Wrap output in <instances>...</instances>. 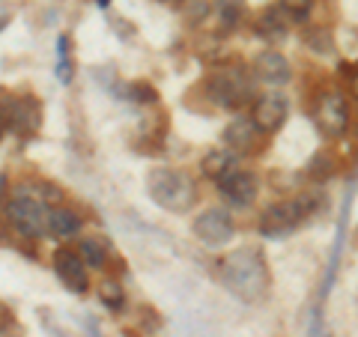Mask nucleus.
Instances as JSON below:
<instances>
[{
    "label": "nucleus",
    "mask_w": 358,
    "mask_h": 337,
    "mask_svg": "<svg viewBox=\"0 0 358 337\" xmlns=\"http://www.w3.org/2000/svg\"><path fill=\"white\" fill-rule=\"evenodd\" d=\"M221 278L227 289L242 301H263L272 287L268 266L260 248H236L221 260Z\"/></svg>",
    "instance_id": "1"
},
{
    "label": "nucleus",
    "mask_w": 358,
    "mask_h": 337,
    "mask_svg": "<svg viewBox=\"0 0 358 337\" xmlns=\"http://www.w3.org/2000/svg\"><path fill=\"white\" fill-rule=\"evenodd\" d=\"M150 197L167 212H192L197 203V182L176 167H155L147 176Z\"/></svg>",
    "instance_id": "2"
},
{
    "label": "nucleus",
    "mask_w": 358,
    "mask_h": 337,
    "mask_svg": "<svg viewBox=\"0 0 358 337\" xmlns=\"http://www.w3.org/2000/svg\"><path fill=\"white\" fill-rule=\"evenodd\" d=\"M6 221L15 233H21L24 239H36L45 233V224H48V209L36 194H27L24 188L15 191L6 203Z\"/></svg>",
    "instance_id": "3"
},
{
    "label": "nucleus",
    "mask_w": 358,
    "mask_h": 337,
    "mask_svg": "<svg viewBox=\"0 0 358 337\" xmlns=\"http://www.w3.org/2000/svg\"><path fill=\"white\" fill-rule=\"evenodd\" d=\"M313 206H317V200L310 197H296V200H281V203L268 206L260 218V233L268 236V239H275V236H287L293 233L301 221H305Z\"/></svg>",
    "instance_id": "4"
},
{
    "label": "nucleus",
    "mask_w": 358,
    "mask_h": 337,
    "mask_svg": "<svg viewBox=\"0 0 358 337\" xmlns=\"http://www.w3.org/2000/svg\"><path fill=\"white\" fill-rule=\"evenodd\" d=\"M251 81L242 69H221L215 75H209L206 81V96L212 105L218 108H242L245 102H251Z\"/></svg>",
    "instance_id": "5"
},
{
    "label": "nucleus",
    "mask_w": 358,
    "mask_h": 337,
    "mask_svg": "<svg viewBox=\"0 0 358 337\" xmlns=\"http://www.w3.org/2000/svg\"><path fill=\"white\" fill-rule=\"evenodd\" d=\"M42 122V108L36 99L21 96V99H9L3 105V114H0V129L15 131L18 138H30V134L39 131Z\"/></svg>",
    "instance_id": "6"
},
{
    "label": "nucleus",
    "mask_w": 358,
    "mask_h": 337,
    "mask_svg": "<svg viewBox=\"0 0 358 337\" xmlns=\"http://www.w3.org/2000/svg\"><path fill=\"white\" fill-rule=\"evenodd\" d=\"M317 122L320 129L329 134V138H343L346 126H350V108H346V99L338 89H329L326 96H320L317 102Z\"/></svg>",
    "instance_id": "7"
},
{
    "label": "nucleus",
    "mask_w": 358,
    "mask_h": 337,
    "mask_svg": "<svg viewBox=\"0 0 358 337\" xmlns=\"http://www.w3.org/2000/svg\"><path fill=\"white\" fill-rule=\"evenodd\" d=\"M233 218L227 209H206L200 218H194V236L209 248H218V245H227L233 239Z\"/></svg>",
    "instance_id": "8"
},
{
    "label": "nucleus",
    "mask_w": 358,
    "mask_h": 337,
    "mask_svg": "<svg viewBox=\"0 0 358 337\" xmlns=\"http://www.w3.org/2000/svg\"><path fill=\"white\" fill-rule=\"evenodd\" d=\"M54 272H57L60 284L69 289V293L81 296L87 293L90 287V275H87V266L81 260V254L72 251V248H57L54 251Z\"/></svg>",
    "instance_id": "9"
},
{
    "label": "nucleus",
    "mask_w": 358,
    "mask_h": 337,
    "mask_svg": "<svg viewBox=\"0 0 358 337\" xmlns=\"http://www.w3.org/2000/svg\"><path fill=\"white\" fill-rule=\"evenodd\" d=\"M287 114H289V105L281 93H268V96H260L251 108V122L257 131L263 134H272L278 131L287 122Z\"/></svg>",
    "instance_id": "10"
},
{
    "label": "nucleus",
    "mask_w": 358,
    "mask_h": 337,
    "mask_svg": "<svg viewBox=\"0 0 358 337\" xmlns=\"http://www.w3.org/2000/svg\"><path fill=\"white\" fill-rule=\"evenodd\" d=\"M218 191L230 206H251L257 197V176L248 171H227L218 179Z\"/></svg>",
    "instance_id": "11"
},
{
    "label": "nucleus",
    "mask_w": 358,
    "mask_h": 337,
    "mask_svg": "<svg viewBox=\"0 0 358 337\" xmlns=\"http://www.w3.org/2000/svg\"><path fill=\"white\" fill-rule=\"evenodd\" d=\"M254 75L260 78V81L266 84H287L289 78H293V69H289V63L281 51H263V54H257V60H254Z\"/></svg>",
    "instance_id": "12"
},
{
    "label": "nucleus",
    "mask_w": 358,
    "mask_h": 337,
    "mask_svg": "<svg viewBox=\"0 0 358 337\" xmlns=\"http://www.w3.org/2000/svg\"><path fill=\"white\" fill-rule=\"evenodd\" d=\"M257 141H260V131L254 129L251 120H233L227 129H224V143L230 147V152H251L257 147Z\"/></svg>",
    "instance_id": "13"
},
{
    "label": "nucleus",
    "mask_w": 358,
    "mask_h": 337,
    "mask_svg": "<svg viewBox=\"0 0 358 337\" xmlns=\"http://www.w3.org/2000/svg\"><path fill=\"white\" fill-rule=\"evenodd\" d=\"M81 227H84V218L78 215V212L60 209V206L48 209V224H45V233H51L54 239H69V236L81 233Z\"/></svg>",
    "instance_id": "14"
},
{
    "label": "nucleus",
    "mask_w": 358,
    "mask_h": 337,
    "mask_svg": "<svg viewBox=\"0 0 358 337\" xmlns=\"http://www.w3.org/2000/svg\"><path fill=\"white\" fill-rule=\"evenodd\" d=\"M254 27H257V33H260V36H263L266 42H281V39L287 36V33H289L287 18L281 15V9H275V6L263 9V13L257 15Z\"/></svg>",
    "instance_id": "15"
},
{
    "label": "nucleus",
    "mask_w": 358,
    "mask_h": 337,
    "mask_svg": "<svg viewBox=\"0 0 358 337\" xmlns=\"http://www.w3.org/2000/svg\"><path fill=\"white\" fill-rule=\"evenodd\" d=\"M78 254H81L84 266H90V268H105V263H108V245L102 239H96V236H84V239L78 242Z\"/></svg>",
    "instance_id": "16"
},
{
    "label": "nucleus",
    "mask_w": 358,
    "mask_h": 337,
    "mask_svg": "<svg viewBox=\"0 0 358 337\" xmlns=\"http://www.w3.org/2000/svg\"><path fill=\"white\" fill-rule=\"evenodd\" d=\"M200 171H203L209 179H221L227 171H233V152L227 150H212L203 162H200Z\"/></svg>",
    "instance_id": "17"
},
{
    "label": "nucleus",
    "mask_w": 358,
    "mask_h": 337,
    "mask_svg": "<svg viewBox=\"0 0 358 337\" xmlns=\"http://www.w3.org/2000/svg\"><path fill=\"white\" fill-rule=\"evenodd\" d=\"M215 9H218L221 27L233 30L242 21V15H245V0H215Z\"/></svg>",
    "instance_id": "18"
},
{
    "label": "nucleus",
    "mask_w": 358,
    "mask_h": 337,
    "mask_svg": "<svg viewBox=\"0 0 358 337\" xmlns=\"http://www.w3.org/2000/svg\"><path fill=\"white\" fill-rule=\"evenodd\" d=\"M72 75H75V66H72V51H69V36L57 39V78L60 84H72Z\"/></svg>",
    "instance_id": "19"
},
{
    "label": "nucleus",
    "mask_w": 358,
    "mask_h": 337,
    "mask_svg": "<svg viewBox=\"0 0 358 337\" xmlns=\"http://www.w3.org/2000/svg\"><path fill=\"white\" fill-rule=\"evenodd\" d=\"M99 299H102V305L108 310H122V305H126V289H122L117 280H102V287H99Z\"/></svg>",
    "instance_id": "20"
},
{
    "label": "nucleus",
    "mask_w": 358,
    "mask_h": 337,
    "mask_svg": "<svg viewBox=\"0 0 358 337\" xmlns=\"http://www.w3.org/2000/svg\"><path fill=\"white\" fill-rule=\"evenodd\" d=\"M334 171H338V162H334V155L329 150L326 152H317L310 159V164H308V173L313 179H322V182H326L329 176H334Z\"/></svg>",
    "instance_id": "21"
},
{
    "label": "nucleus",
    "mask_w": 358,
    "mask_h": 337,
    "mask_svg": "<svg viewBox=\"0 0 358 337\" xmlns=\"http://www.w3.org/2000/svg\"><path fill=\"white\" fill-rule=\"evenodd\" d=\"M129 96H131V102H138V105H152V102H159V89H155L152 84L147 81H134L129 87Z\"/></svg>",
    "instance_id": "22"
},
{
    "label": "nucleus",
    "mask_w": 358,
    "mask_h": 337,
    "mask_svg": "<svg viewBox=\"0 0 358 337\" xmlns=\"http://www.w3.org/2000/svg\"><path fill=\"white\" fill-rule=\"evenodd\" d=\"M308 45H310V48L317 51V54H331V51H334V39H331V33H329V30H322V27L310 30Z\"/></svg>",
    "instance_id": "23"
},
{
    "label": "nucleus",
    "mask_w": 358,
    "mask_h": 337,
    "mask_svg": "<svg viewBox=\"0 0 358 337\" xmlns=\"http://www.w3.org/2000/svg\"><path fill=\"white\" fill-rule=\"evenodd\" d=\"M281 6H284L293 18H299V21H301V18H308V15H310L313 0H281Z\"/></svg>",
    "instance_id": "24"
},
{
    "label": "nucleus",
    "mask_w": 358,
    "mask_h": 337,
    "mask_svg": "<svg viewBox=\"0 0 358 337\" xmlns=\"http://www.w3.org/2000/svg\"><path fill=\"white\" fill-rule=\"evenodd\" d=\"M350 93H352V99H358V66H355L352 75H350Z\"/></svg>",
    "instance_id": "25"
},
{
    "label": "nucleus",
    "mask_w": 358,
    "mask_h": 337,
    "mask_svg": "<svg viewBox=\"0 0 358 337\" xmlns=\"http://www.w3.org/2000/svg\"><path fill=\"white\" fill-rule=\"evenodd\" d=\"M6 185H9L6 173H0V203H3V197H6Z\"/></svg>",
    "instance_id": "26"
},
{
    "label": "nucleus",
    "mask_w": 358,
    "mask_h": 337,
    "mask_svg": "<svg viewBox=\"0 0 358 337\" xmlns=\"http://www.w3.org/2000/svg\"><path fill=\"white\" fill-rule=\"evenodd\" d=\"M6 21H9V15H6V9H3V13H0V30L6 27Z\"/></svg>",
    "instance_id": "27"
},
{
    "label": "nucleus",
    "mask_w": 358,
    "mask_h": 337,
    "mask_svg": "<svg viewBox=\"0 0 358 337\" xmlns=\"http://www.w3.org/2000/svg\"><path fill=\"white\" fill-rule=\"evenodd\" d=\"M96 3L102 6V9H108V6H110V0H96Z\"/></svg>",
    "instance_id": "28"
},
{
    "label": "nucleus",
    "mask_w": 358,
    "mask_h": 337,
    "mask_svg": "<svg viewBox=\"0 0 358 337\" xmlns=\"http://www.w3.org/2000/svg\"><path fill=\"white\" fill-rule=\"evenodd\" d=\"M355 239H358V233H355Z\"/></svg>",
    "instance_id": "29"
}]
</instances>
